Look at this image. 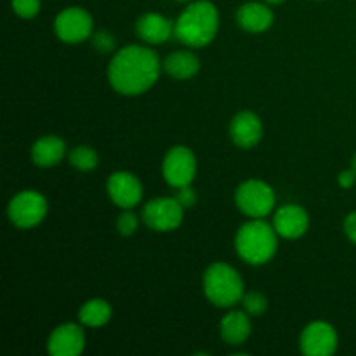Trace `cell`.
<instances>
[{"instance_id": "cell-25", "label": "cell", "mask_w": 356, "mask_h": 356, "mask_svg": "<svg viewBox=\"0 0 356 356\" xmlns=\"http://www.w3.org/2000/svg\"><path fill=\"white\" fill-rule=\"evenodd\" d=\"M94 45H96L97 51L108 52L113 49L115 40L110 33H106V31H97V33L94 35Z\"/></svg>"}, {"instance_id": "cell-22", "label": "cell", "mask_w": 356, "mask_h": 356, "mask_svg": "<svg viewBox=\"0 0 356 356\" xmlns=\"http://www.w3.org/2000/svg\"><path fill=\"white\" fill-rule=\"evenodd\" d=\"M243 302V309H245L247 315L250 316H259L266 312L268 308V301L263 294L259 292H249L242 298Z\"/></svg>"}, {"instance_id": "cell-14", "label": "cell", "mask_w": 356, "mask_h": 356, "mask_svg": "<svg viewBox=\"0 0 356 356\" xmlns=\"http://www.w3.org/2000/svg\"><path fill=\"white\" fill-rule=\"evenodd\" d=\"M229 136H232V141L238 148H254L261 141V138H263V124H261L259 117L256 113L242 111V113H238L232 120Z\"/></svg>"}, {"instance_id": "cell-19", "label": "cell", "mask_w": 356, "mask_h": 356, "mask_svg": "<svg viewBox=\"0 0 356 356\" xmlns=\"http://www.w3.org/2000/svg\"><path fill=\"white\" fill-rule=\"evenodd\" d=\"M163 70L176 80H188L195 76L200 70V61L193 52L177 51L167 56L163 61Z\"/></svg>"}, {"instance_id": "cell-24", "label": "cell", "mask_w": 356, "mask_h": 356, "mask_svg": "<svg viewBox=\"0 0 356 356\" xmlns=\"http://www.w3.org/2000/svg\"><path fill=\"white\" fill-rule=\"evenodd\" d=\"M136 228H138V216L125 209V212H122L117 219L118 233L122 236H131L136 232Z\"/></svg>"}, {"instance_id": "cell-23", "label": "cell", "mask_w": 356, "mask_h": 356, "mask_svg": "<svg viewBox=\"0 0 356 356\" xmlns=\"http://www.w3.org/2000/svg\"><path fill=\"white\" fill-rule=\"evenodd\" d=\"M13 9L23 19H31L40 10V0H13Z\"/></svg>"}, {"instance_id": "cell-1", "label": "cell", "mask_w": 356, "mask_h": 356, "mask_svg": "<svg viewBox=\"0 0 356 356\" xmlns=\"http://www.w3.org/2000/svg\"><path fill=\"white\" fill-rule=\"evenodd\" d=\"M160 68L159 56L152 49L129 45L113 56L108 66V80L117 92L138 96L159 80Z\"/></svg>"}, {"instance_id": "cell-6", "label": "cell", "mask_w": 356, "mask_h": 356, "mask_svg": "<svg viewBox=\"0 0 356 356\" xmlns=\"http://www.w3.org/2000/svg\"><path fill=\"white\" fill-rule=\"evenodd\" d=\"M7 214H9L10 222L17 228H33L44 221L47 214V202L37 191H21L9 202Z\"/></svg>"}, {"instance_id": "cell-30", "label": "cell", "mask_w": 356, "mask_h": 356, "mask_svg": "<svg viewBox=\"0 0 356 356\" xmlns=\"http://www.w3.org/2000/svg\"><path fill=\"white\" fill-rule=\"evenodd\" d=\"M353 170L356 172V155H355V159H353Z\"/></svg>"}, {"instance_id": "cell-11", "label": "cell", "mask_w": 356, "mask_h": 356, "mask_svg": "<svg viewBox=\"0 0 356 356\" xmlns=\"http://www.w3.org/2000/svg\"><path fill=\"white\" fill-rule=\"evenodd\" d=\"M106 190L113 204H117L122 209L136 207L143 198L141 183L131 172L111 174L106 183Z\"/></svg>"}, {"instance_id": "cell-20", "label": "cell", "mask_w": 356, "mask_h": 356, "mask_svg": "<svg viewBox=\"0 0 356 356\" xmlns=\"http://www.w3.org/2000/svg\"><path fill=\"white\" fill-rule=\"evenodd\" d=\"M111 306L103 299H90L80 308L79 320L87 327H103L110 322Z\"/></svg>"}, {"instance_id": "cell-13", "label": "cell", "mask_w": 356, "mask_h": 356, "mask_svg": "<svg viewBox=\"0 0 356 356\" xmlns=\"http://www.w3.org/2000/svg\"><path fill=\"white\" fill-rule=\"evenodd\" d=\"M309 218L308 212L294 204L284 205L277 211L273 218V228L282 238L296 240L308 232Z\"/></svg>"}, {"instance_id": "cell-10", "label": "cell", "mask_w": 356, "mask_h": 356, "mask_svg": "<svg viewBox=\"0 0 356 356\" xmlns=\"http://www.w3.org/2000/svg\"><path fill=\"white\" fill-rule=\"evenodd\" d=\"M299 344L306 356H330L337 350V332L330 323L313 322L302 330Z\"/></svg>"}, {"instance_id": "cell-3", "label": "cell", "mask_w": 356, "mask_h": 356, "mask_svg": "<svg viewBox=\"0 0 356 356\" xmlns=\"http://www.w3.org/2000/svg\"><path fill=\"white\" fill-rule=\"evenodd\" d=\"M277 235L278 233L275 232V228H271L263 219L256 218L238 229L235 249L245 263L254 264V266L264 264L277 252Z\"/></svg>"}, {"instance_id": "cell-18", "label": "cell", "mask_w": 356, "mask_h": 356, "mask_svg": "<svg viewBox=\"0 0 356 356\" xmlns=\"http://www.w3.org/2000/svg\"><path fill=\"white\" fill-rule=\"evenodd\" d=\"M221 337L232 346H238L247 341L250 336V320L249 315L243 312H232L221 320Z\"/></svg>"}, {"instance_id": "cell-5", "label": "cell", "mask_w": 356, "mask_h": 356, "mask_svg": "<svg viewBox=\"0 0 356 356\" xmlns=\"http://www.w3.org/2000/svg\"><path fill=\"white\" fill-rule=\"evenodd\" d=\"M236 207L249 218H264L275 207V193L270 184L259 179L245 181L235 193Z\"/></svg>"}, {"instance_id": "cell-27", "label": "cell", "mask_w": 356, "mask_h": 356, "mask_svg": "<svg viewBox=\"0 0 356 356\" xmlns=\"http://www.w3.org/2000/svg\"><path fill=\"white\" fill-rule=\"evenodd\" d=\"M344 232H346L348 238L356 243V212H351L346 218V221H344Z\"/></svg>"}, {"instance_id": "cell-12", "label": "cell", "mask_w": 356, "mask_h": 356, "mask_svg": "<svg viewBox=\"0 0 356 356\" xmlns=\"http://www.w3.org/2000/svg\"><path fill=\"white\" fill-rule=\"evenodd\" d=\"M86 348L83 330L75 323H63L52 330L47 350L52 356H79Z\"/></svg>"}, {"instance_id": "cell-4", "label": "cell", "mask_w": 356, "mask_h": 356, "mask_svg": "<svg viewBox=\"0 0 356 356\" xmlns=\"http://www.w3.org/2000/svg\"><path fill=\"white\" fill-rule=\"evenodd\" d=\"M204 292L209 301L219 308H229L242 301V277L229 264L216 263L207 268L204 275Z\"/></svg>"}, {"instance_id": "cell-15", "label": "cell", "mask_w": 356, "mask_h": 356, "mask_svg": "<svg viewBox=\"0 0 356 356\" xmlns=\"http://www.w3.org/2000/svg\"><path fill=\"white\" fill-rule=\"evenodd\" d=\"M236 23L249 33H261L273 24V13L268 6L259 2L243 3L236 10Z\"/></svg>"}, {"instance_id": "cell-9", "label": "cell", "mask_w": 356, "mask_h": 356, "mask_svg": "<svg viewBox=\"0 0 356 356\" xmlns=\"http://www.w3.org/2000/svg\"><path fill=\"white\" fill-rule=\"evenodd\" d=\"M54 30L59 40L66 44H79L92 35V17L82 7H68L58 14Z\"/></svg>"}, {"instance_id": "cell-28", "label": "cell", "mask_w": 356, "mask_h": 356, "mask_svg": "<svg viewBox=\"0 0 356 356\" xmlns=\"http://www.w3.org/2000/svg\"><path fill=\"white\" fill-rule=\"evenodd\" d=\"M356 181V172L353 169L344 170V172L339 174V184L343 188H351Z\"/></svg>"}, {"instance_id": "cell-2", "label": "cell", "mask_w": 356, "mask_h": 356, "mask_svg": "<svg viewBox=\"0 0 356 356\" xmlns=\"http://www.w3.org/2000/svg\"><path fill=\"white\" fill-rule=\"evenodd\" d=\"M219 28V13L207 0L190 3L174 23L177 40L190 47H205L214 40Z\"/></svg>"}, {"instance_id": "cell-31", "label": "cell", "mask_w": 356, "mask_h": 356, "mask_svg": "<svg viewBox=\"0 0 356 356\" xmlns=\"http://www.w3.org/2000/svg\"><path fill=\"white\" fill-rule=\"evenodd\" d=\"M177 2H188V0H177Z\"/></svg>"}, {"instance_id": "cell-21", "label": "cell", "mask_w": 356, "mask_h": 356, "mask_svg": "<svg viewBox=\"0 0 356 356\" xmlns=\"http://www.w3.org/2000/svg\"><path fill=\"white\" fill-rule=\"evenodd\" d=\"M70 162L75 169L82 170V172H89V170L96 169L97 153L90 146H76L70 153Z\"/></svg>"}, {"instance_id": "cell-8", "label": "cell", "mask_w": 356, "mask_h": 356, "mask_svg": "<svg viewBox=\"0 0 356 356\" xmlns=\"http://www.w3.org/2000/svg\"><path fill=\"white\" fill-rule=\"evenodd\" d=\"M183 211L177 198H155L143 209V221L155 232H172L183 222Z\"/></svg>"}, {"instance_id": "cell-17", "label": "cell", "mask_w": 356, "mask_h": 356, "mask_svg": "<svg viewBox=\"0 0 356 356\" xmlns=\"http://www.w3.org/2000/svg\"><path fill=\"white\" fill-rule=\"evenodd\" d=\"M66 153L65 141L58 136H44L31 148V159L38 167L58 165Z\"/></svg>"}, {"instance_id": "cell-26", "label": "cell", "mask_w": 356, "mask_h": 356, "mask_svg": "<svg viewBox=\"0 0 356 356\" xmlns=\"http://www.w3.org/2000/svg\"><path fill=\"white\" fill-rule=\"evenodd\" d=\"M176 198L181 202L183 207H191L195 204V200H197V195H195V191L190 186H183L179 188V193H177Z\"/></svg>"}, {"instance_id": "cell-16", "label": "cell", "mask_w": 356, "mask_h": 356, "mask_svg": "<svg viewBox=\"0 0 356 356\" xmlns=\"http://www.w3.org/2000/svg\"><path fill=\"white\" fill-rule=\"evenodd\" d=\"M136 33L148 44H162L174 33V24L162 14H143L136 23Z\"/></svg>"}, {"instance_id": "cell-29", "label": "cell", "mask_w": 356, "mask_h": 356, "mask_svg": "<svg viewBox=\"0 0 356 356\" xmlns=\"http://www.w3.org/2000/svg\"><path fill=\"white\" fill-rule=\"evenodd\" d=\"M268 3H282V2H285V0H266Z\"/></svg>"}, {"instance_id": "cell-7", "label": "cell", "mask_w": 356, "mask_h": 356, "mask_svg": "<svg viewBox=\"0 0 356 356\" xmlns=\"http://www.w3.org/2000/svg\"><path fill=\"white\" fill-rule=\"evenodd\" d=\"M163 179L174 188L190 186L197 174V159L186 146H174L167 153L162 163Z\"/></svg>"}]
</instances>
